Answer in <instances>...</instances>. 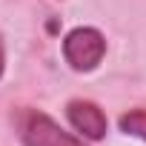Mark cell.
<instances>
[{
    "mask_svg": "<svg viewBox=\"0 0 146 146\" xmlns=\"http://www.w3.org/2000/svg\"><path fill=\"white\" fill-rule=\"evenodd\" d=\"M23 146H86L80 137L63 132L49 115L43 112H29L23 126H20Z\"/></svg>",
    "mask_w": 146,
    "mask_h": 146,
    "instance_id": "obj_2",
    "label": "cell"
},
{
    "mask_svg": "<svg viewBox=\"0 0 146 146\" xmlns=\"http://www.w3.org/2000/svg\"><path fill=\"white\" fill-rule=\"evenodd\" d=\"M66 117H69L72 126H75L83 137H89V140H100L106 135V115L92 100H69Z\"/></svg>",
    "mask_w": 146,
    "mask_h": 146,
    "instance_id": "obj_3",
    "label": "cell"
},
{
    "mask_svg": "<svg viewBox=\"0 0 146 146\" xmlns=\"http://www.w3.org/2000/svg\"><path fill=\"white\" fill-rule=\"evenodd\" d=\"M3 66H6V52H3V37H0V75H3Z\"/></svg>",
    "mask_w": 146,
    "mask_h": 146,
    "instance_id": "obj_5",
    "label": "cell"
},
{
    "mask_svg": "<svg viewBox=\"0 0 146 146\" xmlns=\"http://www.w3.org/2000/svg\"><path fill=\"white\" fill-rule=\"evenodd\" d=\"M120 132L135 135V137H140V140L146 143V112H143V109L126 112V115L120 117Z\"/></svg>",
    "mask_w": 146,
    "mask_h": 146,
    "instance_id": "obj_4",
    "label": "cell"
},
{
    "mask_svg": "<svg viewBox=\"0 0 146 146\" xmlns=\"http://www.w3.org/2000/svg\"><path fill=\"white\" fill-rule=\"evenodd\" d=\"M106 54V37L92 26L72 29L63 40V57L75 72H92Z\"/></svg>",
    "mask_w": 146,
    "mask_h": 146,
    "instance_id": "obj_1",
    "label": "cell"
}]
</instances>
